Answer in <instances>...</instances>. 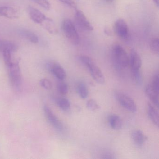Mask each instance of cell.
<instances>
[{"label":"cell","instance_id":"obj_1","mask_svg":"<svg viewBox=\"0 0 159 159\" xmlns=\"http://www.w3.org/2000/svg\"><path fill=\"white\" fill-rule=\"evenodd\" d=\"M112 60L115 68L121 70L129 66V57L122 46L115 44L112 48Z\"/></svg>","mask_w":159,"mask_h":159},{"label":"cell","instance_id":"obj_2","mask_svg":"<svg viewBox=\"0 0 159 159\" xmlns=\"http://www.w3.org/2000/svg\"><path fill=\"white\" fill-rule=\"evenodd\" d=\"M80 59L82 63L89 69L91 76L95 81L99 84L105 83V77L103 72L92 58L87 56L83 55L80 57Z\"/></svg>","mask_w":159,"mask_h":159},{"label":"cell","instance_id":"obj_3","mask_svg":"<svg viewBox=\"0 0 159 159\" xmlns=\"http://www.w3.org/2000/svg\"><path fill=\"white\" fill-rule=\"evenodd\" d=\"M62 29L66 37L72 44H79L80 36L71 20L69 18L64 19L62 23Z\"/></svg>","mask_w":159,"mask_h":159},{"label":"cell","instance_id":"obj_4","mask_svg":"<svg viewBox=\"0 0 159 159\" xmlns=\"http://www.w3.org/2000/svg\"><path fill=\"white\" fill-rule=\"evenodd\" d=\"M10 80L13 86L16 89L20 88L22 85V75L19 62L14 60L11 66L8 67Z\"/></svg>","mask_w":159,"mask_h":159},{"label":"cell","instance_id":"obj_5","mask_svg":"<svg viewBox=\"0 0 159 159\" xmlns=\"http://www.w3.org/2000/svg\"><path fill=\"white\" fill-rule=\"evenodd\" d=\"M115 98L121 106L130 112L134 113L137 111L135 102L129 96L123 92H117L115 94Z\"/></svg>","mask_w":159,"mask_h":159},{"label":"cell","instance_id":"obj_6","mask_svg":"<svg viewBox=\"0 0 159 159\" xmlns=\"http://www.w3.org/2000/svg\"><path fill=\"white\" fill-rule=\"evenodd\" d=\"M114 30L117 36L122 40L129 39V29L127 23L123 19H119L115 22Z\"/></svg>","mask_w":159,"mask_h":159},{"label":"cell","instance_id":"obj_7","mask_svg":"<svg viewBox=\"0 0 159 159\" xmlns=\"http://www.w3.org/2000/svg\"><path fill=\"white\" fill-rule=\"evenodd\" d=\"M74 18L76 24L80 28L86 31H93V27L82 11L76 10Z\"/></svg>","mask_w":159,"mask_h":159},{"label":"cell","instance_id":"obj_8","mask_svg":"<svg viewBox=\"0 0 159 159\" xmlns=\"http://www.w3.org/2000/svg\"><path fill=\"white\" fill-rule=\"evenodd\" d=\"M46 68L53 74L57 79L63 80L66 77V72L60 64L54 61H50L46 64Z\"/></svg>","mask_w":159,"mask_h":159},{"label":"cell","instance_id":"obj_9","mask_svg":"<svg viewBox=\"0 0 159 159\" xmlns=\"http://www.w3.org/2000/svg\"><path fill=\"white\" fill-rule=\"evenodd\" d=\"M43 110L45 116L50 123L57 131H62L63 129V124L51 108L48 106L45 105L43 107Z\"/></svg>","mask_w":159,"mask_h":159},{"label":"cell","instance_id":"obj_10","mask_svg":"<svg viewBox=\"0 0 159 159\" xmlns=\"http://www.w3.org/2000/svg\"><path fill=\"white\" fill-rule=\"evenodd\" d=\"M27 11L30 19L36 24L42 25L48 18L42 12L32 6H29Z\"/></svg>","mask_w":159,"mask_h":159},{"label":"cell","instance_id":"obj_11","mask_svg":"<svg viewBox=\"0 0 159 159\" xmlns=\"http://www.w3.org/2000/svg\"><path fill=\"white\" fill-rule=\"evenodd\" d=\"M129 65L131 70H140L142 65L141 58L139 54L134 50H132L129 57Z\"/></svg>","mask_w":159,"mask_h":159},{"label":"cell","instance_id":"obj_12","mask_svg":"<svg viewBox=\"0 0 159 159\" xmlns=\"http://www.w3.org/2000/svg\"><path fill=\"white\" fill-rule=\"evenodd\" d=\"M0 16L9 19H16L18 17V13L14 8L9 6H0Z\"/></svg>","mask_w":159,"mask_h":159},{"label":"cell","instance_id":"obj_13","mask_svg":"<svg viewBox=\"0 0 159 159\" xmlns=\"http://www.w3.org/2000/svg\"><path fill=\"white\" fill-rule=\"evenodd\" d=\"M146 95L151 102L157 108L159 107V92L156 91L152 86L151 84H148L145 90Z\"/></svg>","mask_w":159,"mask_h":159},{"label":"cell","instance_id":"obj_14","mask_svg":"<svg viewBox=\"0 0 159 159\" xmlns=\"http://www.w3.org/2000/svg\"><path fill=\"white\" fill-rule=\"evenodd\" d=\"M132 138L134 142L137 146L141 147L148 140V137L143 134L141 130H136L133 131Z\"/></svg>","mask_w":159,"mask_h":159},{"label":"cell","instance_id":"obj_15","mask_svg":"<svg viewBox=\"0 0 159 159\" xmlns=\"http://www.w3.org/2000/svg\"><path fill=\"white\" fill-rule=\"evenodd\" d=\"M18 34L25 39L33 43H39V39L35 33L26 29H21L18 30Z\"/></svg>","mask_w":159,"mask_h":159},{"label":"cell","instance_id":"obj_16","mask_svg":"<svg viewBox=\"0 0 159 159\" xmlns=\"http://www.w3.org/2000/svg\"><path fill=\"white\" fill-rule=\"evenodd\" d=\"M148 112L149 118L155 125L159 126V112L156 107L152 105L149 104L148 107Z\"/></svg>","mask_w":159,"mask_h":159},{"label":"cell","instance_id":"obj_17","mask_svg":"<svg viewBox=\"0 0 159 159\" xmlns=\"http://www.w3.org/2000/svg\"><path fill=\"white\" fill-rule=\"evenodd\" d=\"M108 122L111 127L115 130H120L122 128V121L120 117L115 114L110 115Z\"/></svg>","mask_w":159,"mask_h":159},{"label":"cell","instance_id":"obj_18","mask_svg":"<svg viewBox=\"0 0 159 159\" xmlns=\"http://www.w3.org/2000/svg\"><path fill=\"white\" fill-rule=\"evenodd\" d=\"M17 46L15 43L5 40H0V52H3L4 50H9L13 52H15L17 50Z\"/></svg>","mask_w":159,"mask_h":159},{"label":"cell","instance_id":"obj_19","mask_svg":"<svg viewBox=\"0 0 159 159\" xmlns=\"http://www.w3.org/2000/svg\"><path fill=\"white\" fill-rule=\"evenodd\" d=\"M41 25L51 34H55L57 32V30L53 21L51 18L48 17L47 20Z\"/></svg>","mask_w":159,"mask_h":159},{"label":"cell","instance_id":"obj_20","mask_svg":"<svg viewBox=\"0 0 159 159\" xmlns=\"http://www.w3.org/2000/svg\"><path fill=\"white\" fill-rule=\"evenodd\" d=\"M77 92L83 99L87 98L89 94L88 88L84 83H80L77 86Z\"/></svg>","mask_w":159,"mask_h":159},{"label":"cell","instance_id":"obj_21","mask_svg":"<svg viewBox=\"0 0 159 159\" xmlns=\"http://www.w3.org/2000/svg\"><path fill=\"white\" fill-rule=\"evenodd\" d=\"M56 101L57 104L58 105V107L63 111H66L69 110L70 108V102L67 98H61L56 99Z\"/></svg>","mask_w":159,"mask_h":159},{"label":"cell","instance_id":"obj_22","mask_svg":"<svg viewBox=\"0 0 159 159\" xmlns=\"http://www.w3.org/2000/svg\"><path fill=\"white\" fill-rule=\"evenodd\" d=\"M132 78L135 83L138 85H140L143 82L142 75L140 70H131Z\"/></svg>","mask_w":159,"mask_h":159},{"label":"cell","instance_id":"obj_23","mask_svg":"<svg viewBox=\"0 0 159 159\" xmlns=\"http://www.w3.org/2000/svg\"><path fill=\"white\" fill-rule=\"evenodd\" d=\"M150 48L152 52L156 54L159 53V40L158 38L152 39L149 43Z\"/></svg>","mask_w":159,"mask_h":159},{"label":"cell","instance_id":"obj_24","mask_svg":"<svg viewBox=\"0 0 159 159\" xmlns=\"http://www.w3.org/2000/svg\"><path fill=\"white\" fill-rule=\"evenodd\" d=\"M31 1L40 6L46 10L51 9V4L48 0H31Z\"/></svg>","mask_w":159,"mask_h":159},{"label":"cell","instance_id":"obj_25","mask_svg":"<svg viewBox=\"0 0 159 159\" xmlns=\"http://www.w3.org/2000/svg\"><path fill=\"white\" fill-rule=\"evenodd\" d=\"M86 107L90 110L92 111L98 110L99 109V106L97 102L94 99H91L88 100L86 103Z\"/></svg>","mask_w":159,"mask_h":159},{"label":"cell","instance_id":"obj_26","mask_svg":"<svg viewBox=\"0 0 159 159\" xmlns=\"http://www.w3.org/2000/svg\"><path fill=\"white\" fill-rule=\"evenodd\" d=\"M58 92L62 95L66 94L68 92V87L67 84L64 82H61L57 85Z\"/></svg>","mask_w":159,"mask_h":159},{"label":"cell","instance_id":"obj_27","mask_svg":"<svg viewBox=\"0 0 159 159\" xmlns=\"http://www.w3.org/2000/svg\"><path fill=\"white\" fill-rule=\"evenodd\" d=\"M40 84L42 87L46 90H50L52 87V83L49 80L46 79H42L40 81Z\"/></svg>","mask_w":159,"mask_h":159},{"label":"cell","instance_id":"obj_28","mask_svg":"<svg viewBox=\"0 0 159 159\" xmlns=\"http://www.w3.org/2000/svg\"><path fill=\"white\" fill-rule=\"evenodd\" d=\"M151 84L156 91L159 92V76L158 73H156L154 75Z\"/></svg>","mask_w":159,"mask_h":159},{"label":"cell","instance_id":"obj_29","mask_svg":"<svg viewBox=\"0 0 159 159\" xmlns=\"http://www.w3.org/2000/svg\"><path fill=\"white\" fill-rule=\"evenodd\" d=\"M58 1L71 8H74V9H76L77 8L76 3L72 0H58Z\"/></svg>","mask_w":159,"mask_h":159},{"label":"cell","instance_id":"obj_30","mask_svg":"<svg viewBox=\"0 0 159 159\" xmlns=\"http://www.w3.org/2000/svg\"><path fill=\"white\" fill-rule=\"evenodd\" d=\"M153 1L155 5H157V6L158 7L159 5V0H153Z\"/></svg>","mask_w":159,"mask_h":159},{"label":"cell","instance_id":"obj_31","mask_svg":"<svg viewBox=\"0 0 159 159\" xmlns=\"http://www.w3.org/2000/svg\"><path fill=\"white\" fill-rule=\"evenodd\" d=\"M107 1H112V0H107Z\"/></svg>","mask_w":159,"mask_h":159}]
</instances>
